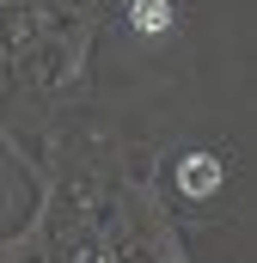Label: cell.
Instances as JSON below:
<instances>
[{"mask_svg": "<svg viewBox=\"0 0 257 263\" xmlns=\"http://www.w3.org/2000/svg\"><path fill=\"white\" fill-rule=\"evenodd\" d=\"M227 184V165L214 159V153H190V159H178V190L184 196H214Z\"/></svg>", "mask_w": 257, "mask_h": 263, "instance_id": "cell-1", "label": "cell"}, {"mask_svg": "<svg viewBox=\"0 0 257 263\" xmlns=\"http://www.w3.org/2000/svg\"><path fill=\"white\" fill-rule=\"evenodd\" d=\"M128 18H135V31L159 37V31H166V25L178 18V6H172V0H135V6H128Z\"/></svg>", "mask_w": 257, "mask_h": 263, "instance_id": "cell-2", "label": "cell"}, {"mask_svg": "<svg viewBox=\"0 0 257 263\" xmlns=\"http://www.w3.org/2000/svg\"><path fill=\"white\" fill-rule=\"evenodd\" d=\"M178 263H184V257H178Z\"/></svg>", "mask_w": 257, "mask_h": 263, "instance_id": "cell-3", "label": "cell"}]
</instances>
